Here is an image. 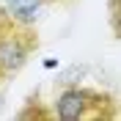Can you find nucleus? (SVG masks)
Listing matches in <instances>:
<instances>
[{"label":"nucleus","instance_id":"obj_3","mask_svg":"<svg viewBox=\"0 0 121 121\" xmlns=\"http://www.w3.org/2000/svg\"><path fill=\"white\" fill-rule=\"evenodd\" d=\"M39 8H41V0H6V11L19 22H33L39 17Z\"/></svg>","mask_w":121,"mask_h":121},{"label":"nucleus","instance_id":"obj_2","mask_svg":"<svg viewBox=\"0 0 121 121\" xmlns=\"http://www.w3.org/2000/svg\"><path fill=\"white\" fill-rule=\"evenodd\" d=\"M96 99H102L99 94H91V91H66V94H60L58 99V116L63 121H85V118H94L88 110L91 102H96Z\"/></svg>","mask_w":121,"mask_h":121},{"label":"nucleus","instance_id":"obj_1","mask_svg":"<svg viewBox=\"0 0 121 121\" xmlns=\"http://www.w3.org/2000/svg\"><path fill=\"white\" fill-rule=\"evenodd\" d=\"M33 47H36V36L28 28V22H19L0 8V83L17 69H22Z\"/></svg>","mask_w":121,"mask_h":121},{"label":"nucleus","instance_id":"obj_4","mask_svg":"<svg viewBox=\"0 0 121 121\" xmlns=\"http://www.w3.org/2000/svg\"><path fill=\"white\" fill-rule=\"evenodd\" d=\"M44 66H47V69H55V66H58V60H55V58H50V60H44Z\"/></svg>","mask_w":121,"mask_h":121}]
</instances>
